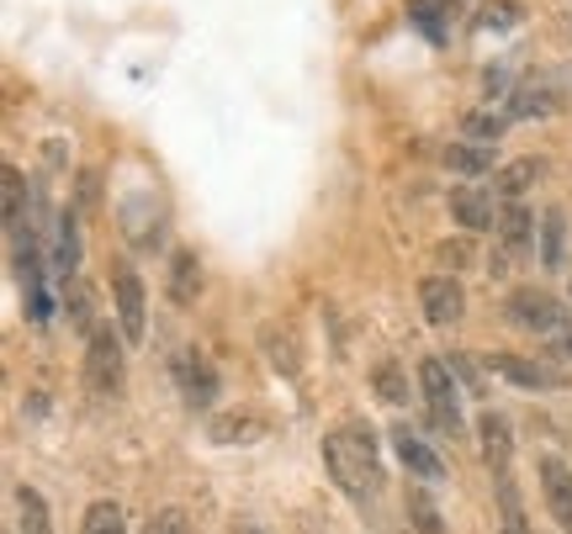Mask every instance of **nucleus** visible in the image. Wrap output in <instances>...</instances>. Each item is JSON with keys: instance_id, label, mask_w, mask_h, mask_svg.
Listing matches in <instances>:
<instances>
[{"instance_id": "1", "label": "nucleus", "mask_w": 572, "mask_h": 534, "mask_svg": "<svg viewBox=\"0 0 572 534\" xmlns=\"http://www.w3.org/2000/svg\"><path fill=\"white\" fill-rule=\"evenodd\" d=\"M324 466L329 476L350 492V498H371L382 492V461H377V440L366 423H345L324 440Z\"/></svg>"}, {"instance_id": "2", "label": "nucleus", "mask_w": 572, "mask_h": 534, "mask_svg": "<svg viewBox=\"0 0 572 534\" xmlns=\"http://www.w3.org/2000/svg\"><path fill=\"white\" fill-rule=\"evenodd\" d=\"M509 318L519 328H530V333H546V339H562L568 333V313H562V302L546 297V292H514L509 297Z\"/></svg>"}, {"instance_id": "3", "label": "nucleus", "mask_w": 572, "mask_h": 534, "mask_svg": "<svg viewBox=\"0 0 572 534\" xmlns=\"http://www.w3.org/2000/svg\"><path fill=\"white\" fill-rule=\"evenodd\" d=\"M86 376L96 391H117L122 386V333H112V323L91 328V344H86Z\"/></svg>"}, {"instance_id": "4", "label": "nucleus", "mask_w": 572, "mask_h": 534, "mask_svg": "<svg viewBox=\"0 0 572 534\" xmlns=\"http://www.w3.org/2000/svg\"><path fill=\"white\" fill-rule=\"evenodd\" d=\"M419 386L424 397H429V413L440 429H461V402H456V382H451V365L446 360H424L419 365Z\"/></svg>"}, {"instance_id": "5", "label": "nucleus", "mask_w": 572, "mask_h": 534, "mask_svg": "<svg viewBox=\"0 0 572 534\" xmlns=\"http://www.w3.org/2000/svg\"><path fill=\"white\" fill-rule=\"evenodd\" d=\"M487 371H498L504 382L525 386V391H551V386H562V376L541 365V360H525V355H509V350H498V355H487Z\"/></svg>"}, {"instance_id": "6", "label": "nucleus", "mask_w": 572, "mask_h": 534, "mask_svg": "<svg viewBox=\"0 0 572 534\" xmlns=\"http://www.w3.org/2000/svg\"><path fill=\"white\" fill-rule=\"evenodd\" d=\"M419 302H424V318L435 328H451L461 318V281L456 275H429L419 286Z\"/></svg>"}, {"instance_id": "7", "label": "nucleus", "mask_w": 572, "mask_h": 534, "mask_svg": "<svg viewBox=\"0 0 572 534\" xmlns=\"http://www.w3.org/2000/svg\"><path fill=\"white\" fill-rule=\"evenodd\" d=\"M117 333L127 344L144 339V281L133 270H117Z\"/></svg>"}, {"instance_id": "8", "label": "nucleus", "mask_w": 572, "mask_h": 534, "mask_svg": "<svg viewBox=\"0 0 572 534\" xmlns=\"http://www.w3.org/2000/svg\"><path fill=\"white\" fill-rule=\"evenodd\" d=\"M122 228L133 234L138 249H154V238L165 234V212H159L154 196H127V202H122Z\"/></svg>"}, {"instance_id": "9", "label": "nucleus", "mask_w": 572, "mask_h": 534, "mask_svg": "<svg viewBox=\"0 0 572 534\" xmlns=\"http://www.w3.org/2000/svg\"><path fill=\"white\" fill-rule=\"evenodd\" d=\"M541 487H546V503H551V519L572 534V471L557 461V455H546L541 461Z\"/></svg>"}, {"instance_id": "10", "label": "nucleus", "mask_w": 572, "mask_h": 534, "mask_svg": "<svg viewBox=\"0 0 572 534\" xmlns=\"http://www.w3.org/2000/svg\"><path fill=\"white\" fill-rule=\"evenodd\" d=\"M392 450H397V461H403L414 476H424V481H440V476H446L440 455L424 445L419 434H408V429H392Z\"/></svg>"}, {"instance_id": "11", "label": "nucleus", "mask_w": 572, "mask_h": 534, "mask_svg": "<svg viewBox=\"0 0 572 534\" xmlns=\"http://www.w3.org/2000/svg\"><path fill=\"white\" fill-rule=\"evenodd\" d=\"M176 371H181V391L191 408H208L212 397H217V376H212V365L202 355H181L176 360Z\"/></svg>"}, {"instance_id": "12", "label": "nucleus", "mask_w": 572, "mask_h": 534, "mask_svg": "<svg viewBox=\"0 0 572 534\" xmlns=\"http://www.w3.org/2000/svg\"><path fill=\"white\" fill-rule=\"evenodd\" d=\"M451 212L461 228H493L498 223V207H493V196H482V191H472V185H461V191H451Z\"/></svg>"}, {"instance_id": "13", "label": "nucleus", "mask_w": 572, "mask_h": 534, "mask_svg": "<svg viewBox=\"0 0 572 534\" xmlns=\"http://www.w3.org/2000/svg\"><path fill=\"white\" fill-rule=\"evenodd\" d=\"M498 234H504V249L509 254H530L536 249V217H530V207L509 202V207L498 212Z\"/></svg>"}, {"instance_id": "14", "label": "nucleus", "mask_w": 572, "mask_h": 534, "mask_svg": "<svg viewBox=\"0 0 572 534\" xmlns=\"http://www.w3.org/2000/svg\"><path fill=\"white\" fill-rule=\"evenodd\" d=\"M478 434H482V455H487V466L504 471L509 455H514V434H509V423H504V413H482Z\"/></svg>"}, {"instance_id": "15", "label": "nucleus", "mask_w": 572, "mask_h": 534, "mask_svg": "<svg viewBox=\"0 0 572 534\" xmlns=\"http://www.w3.org/2000/svg\"><path fill=\"white\" fill-rule=\"evenodd\" d=\"M197 292H202V265H197L191 249H181V254L170 260V302H176V307H191Z\"/></svg>"}, {"instance_id": "16", "label": "nucleus", "mask_w": 572, "mask_h": 534, "mask_svg": "<svg viewBox=\"0 0 572 534\" xmlns=\"http://www.w3.org/2000/svg\"><path fill=\"white\" fill-rule=\"evenodd\" d=\"M541 260L551 270L568 260V212H562V207H546L541 212Z\"/></svg>"}, {"instance_id": "17", "label": "nucleus", "mask_w": 572, "mask_h": 534, "mask_svg": "<svg viewBox=\"0 0 572 534\" xmlns=\"http://www.w3.org/2000/svg\"><path fill=\"white\" fill-rule=\"evenodd\" d=\"M456 11V0H414V5H408V16H414V27L424 32V37H429V43H446V16H451Z\"/></svg>"}, {"instance_id": "18", "label": "nucleus", "mask_w": 572, "mask_h": 534, "mask_svg": "<svg viewBox=\"0 0 572 534\" xmlns=\"http://www.w3.org/2000/svg\"><path fill=\"white\" fill-rule=\"evenodd\" d=\"M16 508H22V530L27 534H48V503H43V492L37 487H16Z\"/></svg>"}, {"instance_id": "19", "label": "nucleus", "mask_w": 572, "mask_h": 534, "mask_svg": "<svg viewBox=\"0 0 572 534\" xmlns=\"http://www.w3.org/2000/svg\"><path fill=\"white\" fill-rule=\"evenodd\" d=\"M446 164L461 170V175H482V170H493V149H482V144H451L446 149Z\"/></svg>"}, {"instance_id": "20", "label": "nucleus", "mask_w": 572, "mask_h": 534, "mask_svg": "<svg viewBox=\"0 0 572 534\" xmlns=\"http://www.w3.org/2000/svg\"><path fill=\"white\" fill-rule=\"evenodd\" d=\"M546 112H557V90H546V86L514 90V117H546Z\"/></svg>"}, {"instance_id": "21", "label": "nucleus", "mask_w": 572, "mask_h": 534, "mask_svg": "<svg viewBox=\"0 0 572 534\" xmlns=\"http://www.w3.org/2000/svg\"><path fill=\"white\" fill-rule=\"evenodd\" d=\"M408 519H414L419 534H446V519H440V508H435L429 492H408Z\"/></svg>"}, {"instance_id": "22", "label": "nucleus", "mask_w": 572, "mask_h": 534, "mask_svg": "<svg viewBox=\"0 0 572 534\" xmlns=\"http://www.w3.org/2000/svg\"><path fill=\"white\" fill-rule=\"evenodd\" d=\"M86 534H127V524H122V508L112 503V498L91 503V508H86Z\"/></svg>"}, {"instance_id": "23", "label": "nucleus", "mask_w": 572, "mask_h": 534, "mask_svg": "<svg viewBox=\"0 0 572 534\" xmlns=\"http://www.w3.org/2000/svg\"><path fill=\"white\" fill-rule=\"evenodd\" d=\"M536 175H541V159H514L509 170L498 175V191H504V196H519V191L536 185Z\"/></svg>"}, {"instance_id": "24", "label": "nucleus", "mask_w": 572, "mask_h": 534, "mask_svg": "<svg viewBox=\"0 0 572 534\" xmlns=\"http://www.w3.org/2000/svg\"><path fill=\"white\" fill-rule=\"evenodd\" d=\"M504 127H509L504 112H472V117H467V138H478V144H498Z\"/></svg>"}, {"instance_id": "25", "label": "nucleus", "mask_w": 572, "mask_h": 534, "mask_svg": "<svg viewBox=\"0 0 572 534\" xmlns=\"http://www.w3.org/2000/svg\"><path fill=\"white\" fill-rule=\"evenodd\" d=\"M54 265H59V270L80 265V234H75V217H64V223H59V249H54Z\"/></svg>"}, {"instance_id": "26", "label": "nucleus", "mask_w": 572, "mask_h": 534, "mask_svg": "<svg viewBox=\"0 0 572 534\" xmlns=\"http://www.w3.org/2000/svg\"><path fill=\"white\" fill-rule=\"evenodd\" d=\"M498 503H504V534H530L525 530V513H519V492L509 481H498Z\"/></svg>"}, {"instance_id": "27", "label": "nucleus", "mask_w": 572, "mask_h": 534, "mask_svg": "<svg viewBox=\"0 0 572 534\" xmlns=\"http://www.w3.org/2000/svg\"><path fill=\"white\" fill-rule=\"evenodd\" d=\"M255 434H260V423H255L249 413H239V423H212V440H217V445H234V440H255Z\"/></svg>"}, {"instance_id": "28", "label": "nucleus", "mask_w": 572, "mask_h": 534, "mask_svg": "<svg viewBox=\"0 0 572 534\" xmlns=\"http://www.w3.org/2000/svg\"><path fill=\"white\" fill-rule=\"evenodd\" d=\"M64 313H69L80 328L91 323V297H86V286H69V292H64Z\"/></svg>"}, {"instance_id": "29", "label": "nucleus", "mask_w": 572, "mask_h": 534, "mask_svg": "<svg viewBox=\"0 0 572 534\" xmlns=\"http://www.w3.org/2000/svg\"><path fill=\"white\" fill-rule=\"evenodd\" d=\"M435 254H440V265L461 270V265H467V260H472V243H467V238H446V243H440Z\"/></svg>"}, {"instance_id": "30", "label": "nucleus", "mask_w": 572, "mask_h": 534, "mask_svg": "<svg viewBox=\"0 0 572 534\" xmlns=\"http://www.w3.org/2000/svg\"><path fill=\"white\" fill-rule=\"evenodd\" d=\"M514 22H519L514 5H482V16H478V27H514Z\"/></svg>"}, {"instance_id": "31", "label": "nucleus", "mask_w": 572, "mask_h": 534, "mask_svg": "<svg viewBox=\"0 0 572 534\" xmlns=\"http://www.w3.org/2000/svg\"><path fill=\"white\" fill-rule=\"evenodd\" d=\"M377 391H382L388 402H403V382H397V371H392V365H382V371H377Z\"/></svg>"}, {"instance_id": "32", "label": "nucleus", "mask_w": 572, "mask_h": 534, "mask_svg": "<svg viewBox=\"0 0 572 534\" xmlns=\"http://www.w3.org/2000/svg\"><path fill=\"white\" fill-rule=\"evenodd\" d=\"M149 534H191V524H186V513H159L149 524Z\"/></svg>"}, {"instance_id": "33", "label": "nucleus", "mask_w": 572, "mask_h": 534, "mask_svg": "<svg viewBox=\"0 0 572 534\" xmlns=\"http://www.w3.org/2000/svg\"><path fill=\"white\" fill-rule=\"evenodd\" d=\"M482 90H487V95H504V90H509V75H504V69H487V75H482Z\"/></svg>"}, {"instance_id": "34", "label": "nucleus", "mask_w": 572, "mask_h": 534, "mask_svg": "<svg viewBox=\"0 0 572 534\" xmlns=\"http://www.w3.org/2000/svg\"><path fill=\"white\" fill-rule=\"evenodd\" d=\"M551 350H557V355H562V360H572V328H568V333H562V339H551Z\"/></svg>"}]
</instances>
